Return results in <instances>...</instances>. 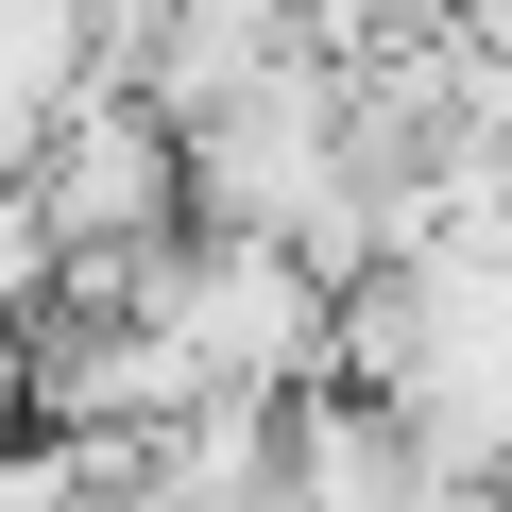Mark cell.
<instances>
[{
	"mask_svg": "<svg viewBox=\"0 0 512 512\" xmlns=\"http://www.w3.org/2000/svg\"><path fill=\"white\" fill-rule=\"evenodd\" d=\"M35 205H52V239H69V274H137V256L205 239L188 137H171L137 86H86V103H69V137L35 154Z\"/></svg>",
	"mask_w": 512,
	"mask_h": 512,
	"instance_id": "1",
	"label": "cell"
}]
</instances>
